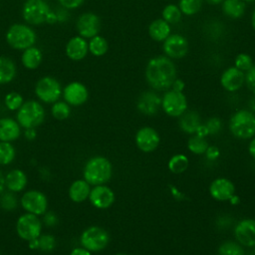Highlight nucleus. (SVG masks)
I'll return each mask as SVG.
<instances>
[{"mask_svg":"<svg viewBox=\"0 0 255 255\" xmlns=\"http://www.w3.org/2000/svg\"><path fill=\"white\" fill-rule=\"evenodd\" d=\"M144 77L153 90L167 91L176 79V67L168 57L157 56L147 62Z\"/></svg>","mask_w":255,"mask_h":255,"instance_id":"f257e3e1","label":"nucleus"},{"mask_svg":"<svg viewBox=\"0 0 255 255\" xmlns=\"http://www.w3.org/2000/svg\"><path fill=\"white\" fill-rule=\"evenodd\" d=\"M22 17L31 26L58 22L56 12L50 8L45 0H26L22 7Z\"/></svg>","mask_w":255,"mask_h":255,"instance_id":"f03ea898","label":"nucleus"},{"mask_svg":"<svg viewBox=\"0 0 255 255\" xmlns=\"http://www.w3.org/2000/svg\"><path fill=\"white\" fill-rule=\"evenodd\" d=\"M113 173L111 161L104 156L97 155L90 158L84 167V179L90 185H102L107 183Z\"/></svg>","mask_w":255,"mask_h":255,"instance_id":"7ed1b4c3","label":"nucleus"},{"mask_svg":"<svg viewBox=\"0 0 255 255\" xmlns=\"http://www.w3.org/2000/svg\"><path fill=\"white\" fill-rule=\"evenodd\" d=\"M5 39L12 49L24 51L25 49L35 45L37 35L29 24L15 23L8 28Z\"/></svg>","mask_w":255,"mask_h":255,"instance_id":"20e7f679","label":"nucleus"},{"mask_svg":"<svg viewBox=\"0 0 255 255\" xmlns=\"http://www.w3.org/2000/svg\"><path fill=\"white\" fill-rule=\"evenodd\" d=\"M44 119L45 110L38 101L29 100L24 102L17 112V122L25 129L39 127Z\"/></svg>","mask_w":255,"mask_h":255,"instance_id":"39448f33","label":"nucleus"},{"mask_svg":"<svg viewBox=\"0 0 255 255\" xmlns=\"http://www.w3.org/2000/svg\"><path fill=\"white\" fill-rule=\"evenodd\" d=\"M231 133L238 138H250L255 134V116L247 110H240L229 121Z\"/></svg>","mask_w":255,"mask_h":255,"instance_id":"423d86ee","label":"nucleus"},{"mask_svg":"<svg viewBox=\"0 0 255 255\" xmlns=\"http://www.w3.org/2000/svg\"><path fill=\"white\" fill-rule=\"evenodd\" d=\"M80 242L82 247L90 252H99L108 246L110 235L107 230L100 226H90L81 234Z\"/></svg>","mask_w":255,"mask_h":255,"instance_id":"0eeeda50","label":"nucleus"},{"mask_svg":"<svg viewBox=\"0 0 255 255\" xmlns=\"http://www.w3.org/2000/svg\"><path fill=\"white\" fill-rule=\"evenodd\" d=\"M63 88L60 82L51 76H44L38 80L35 86V95L46 104H54L62 96Z\"/></svg>","mask_w":255,"mask_h":255,"instance_id":"6e6552de","label":"nucleus"},{"mask_svg":"<svg viewBox=\"0 0 255 255\" xmlns=\"http://www.w3.org/2000/svg\"><path fill=\"white\" fill-rule=\"evenodd\" d=\"M42 223L39 217L32 213L22 214L16 222V232L18 236L25 240L31 241L41 235Z\"/></svg>","mask_w":255,"mask_h":255,"instance_id":"1a4fd4ad","label":"nucleus"},{"mask_svg":"<svg viewBox=\"0 0 255 255\" xmlns=\"http://www.w3.org/2000/svg\"><path fill=\"white\" fill-rule=\"evenodd\" d=\"M161 108L170 117H180L187 109V100L183 92L167 91L161 98Z\"/></svg>","mask_w":255,"mask_h":255,"instance_id":"9d476101","label":"nucleus"},{"mask_svg":"<svg viewBox=\"0 0 255 255\" xmlns=\"http://www.w3.org/2000/svg\"><path fill=\"white\" fill-rule=\"evenodd\" d=\"M20 203L24 210L37 216L43 215L48 209L47 196L39 190H29L25 192L20 199Z\"/></svg>","mask_w":255,"mask_h":255,"instance_id":"9b49d317","label":"nucleus"},{"mask_svg":"<svg viewBox=\"0 0 255 255\" xmlns=\"http://www.w3.org/2000/svg\"><path fill=\"white\" fill-rule=\"evenodd\" d=\"M162 50L169 59H182L189 50L187 39L180 34H170L162 42Z\"/></svg>","mask_w":255,"mask_h":255,"instance_id":"f8f14e48","label":"nucleus"},{"mask_svg":"<svg viewBox=\"0 0 255 255\" xmlns=\"http://www.w3.org/2000/svg\"><path fill=\"white\" fill-rule=\"evenodd\" d=\"M76 28L79 36L85 39H91L96 35H99L101 30V19L94 12H85L77 19Z\"/></svg>","mask_w":255,"mask_h":255,"instance_id":"ddd939ff","label":"nucleus"},{"mask_svg":"<svg viewBox=\"0 0 255 255\" xmlns=\"http://www.w3.org/2000/svg\"><path fill=\"white\" fill-rule=\"evenodd\" d=\"M62 96L67 104L73 107H78L82 106L88 101L89 91L83 83L74 81L65 86Z\"/></svg>","mask_w":255,"mask_h":255,"instance_id":"4468645a","label":"nucleus"},{"mask_svg":"<svg viewBox=\"0 0 255 255\" xmlns=\"http://www.w3.org/2000/svg\"><path fill=\"white\" fill-rule=\"evenodd\" d=\"M89 199L92 205L96 208L106 209L112 206L115 202V193L110 187L104 184L96 185L91 189Z\"/></svg>","mask_w":255,"mask_h":255,"instance_id":"2eb2a0df","label":"nucleus"},{"mask_svg":"<svg viewBox=\"0 0 255 255\" xmlns=\"http://www.w3.org/2000/svg\"><path fill=\"white\" fill-rule=\"evenodd\" d=\"M135 143L141 151L150 152L158 146L159 135L154 128L144 127L137 130L135 134Z\"/></svg>","mask_w":255,"mask_h":255,"instance_id":"dca6fc26","label":"nucleus"},{"mask_svg":"<svg viewBox=\"0 0 255 255\" xmlns=\"http://www.w3.org/2000/svg\"><path fill=\"white\" fill-rule=\"evenodd\" d=\"M209 193L211 197L218 201H226L235 194V185L229 179L219 177L210 183Z\"/></svg>","mask_w":255,"mask_h":255,"instance_id":"f3484780","label":"nucleus"},{"mask_svg":"<svg viewBox=\"0 0 255 255\" xmlns=\"http://www.w3.org/2000/svg\"><path fill=\"white\" fill-rule=\"evenodd\" d=\"M237 241L246 247L255 246V219H243L235 227L234 230Z\"/></svg>","mask_w":255,"mask_h":255,"instance_id":"a211bd4d","label":"nucleus"},{"mask_svg":"<svg viewBox=\"0 0 255 255\" xmlns=\"http://www.w3.org/2000/svg\"><path fill=\"white\" fill-rule=\"evenodd\" d=\"M245 83V74L236 67H229L221 74L220 84L228 92H236Z\"/></svg>","mask_w":255,"mask_h":255,"instance_id":"6ab92c4d","label":"nucleus"},{"mask_svg":"<svg viewBox=\"0 0 255 255\" xmlns=\"http://www.w3.org/2000/svg\"><path fill=\"white\" fill-rule=\"evenodd\" d=\"M65 53L67 57L75 62L82 61L89 53L87 39L77 35L70 38L65 47Z\"/></svg>","mask_w":255,"mask_h":255,"instance_id":"aec40b11","label":"nucleus"},{"mask_svg":"<svg viewBox=\"0 0 255 255\" xmlns=\"http://www.w3.org/2000/svg\"><path fill=\"white\" fill-rule=\"evenodd\" d=\"M161 107V98L152 91L143 92L137 99V110L146 116H153Z\"/></svg>","mask_w":255,"mask_h":255,"instance_id":"412c9836","label":"nucleus"},{"mask_svg":"<svg viewBox=\"0 0 255 255\" xmlns=\"http://www.w3.org/2000/svg\"><path fill=\"white\" fill-rule=\"evenodd\" d=\"M21 134L20 125L11 118L0 119V141H14Z\"/></svg>","mask_w":255,"mask_h":255,"instance_id":"4be33fe9","label":"nucleus"},{"mask_svg":"<svg viewBox=\"0 0 255 255\" xmlns=\"http://www.w3.org/2000/svg\"><path fill=\"white\" fill-rule=\"evenodd\" d=\"M27 175L21 169H12L5 176V186L12 192L22 191L27 185Z\"/></svg>","mask_w":255,"mask_h":255,"instance_id":"5701e85b","label":"nucleus"},{"mask_svg":"<svg viewBox=\"0 0 255 255\" xmlns=\"http://www.w3.org/2000/svg\"><path fill=\"white\" fill-rule=\"evenodd\" d=\"M148 35L155 42H163L171 33L170 24L162 18L153 20L148 26Z\"/></svg>","mask_w":255,"mask_h":255,"instance_id":"b1692460","label":"nucleus"},{"mask_svg":"<svg viewBox=\"0 0 255 255\" xmlns=\"http://www.w3.org/2000/svg\"><path fill=\"white\" fill-rule=\"evenodd\" d=\"M43 61L42 51L35 45L22 51L21 63L28 70H36L40 67Z\"/></svg>","mask_w":255,"mask_h":255,"instance_id":"393cba45","label":"nucleus"},{"mask_svg":"<svg viewBox=\"0 0 255 255\" xmlns=\"http://www.w3.org/2000/svg\"><path fill=\"white\" fill-rule=\"evenodd\" d=\"M90 191V184L85 179H77L69 188V197L72 201L80 203L89 198Z\"/></svg>","mask_w":255,"mask_h":255,"instance_id":"a878e982","label":"nucleus"},{"mask_svg":"<svg viewBox=\"0 0 255 255\" xmlns=\"http://www.w3.org/2000/svg\"><path fill=\"white\" fill-rule=\"evenodd\" d=\"M17 75V67L13 60L0 56V85L11 83Z\"/></svg>","mask_w":255,"mask_h":255,"instance_id":"bb28decb","label":"nucleus"},{"mask_svg":"<svg viewBox=\"0 0 255 255\" xmlns=\"http://www.w3.org/2000/svg\"><path fill=\"white\" fill-rule=\"evenodd\" d=\"M200 117L197 112H184L179 119V127L186 133H195L200 126Z\"/></svg>","mask_w":255,"mask_h":255,"instance_id":"cd10ccee","label":"nucleus"},{"mask_svg":"<svg viewBox=\"0 0 255 255\" xmlns=\"http://www.w3.org/2000/svg\"><path fill=\"white\" fill-rule=\"evenodd\" d=\"M222 12L231 19H239L245 13V2L242 0H224L222 3Z\"/></svg>","mask_w":255,"mask_h":255,"instance_id":"c85d7f7f","label":"nucleus"},{"mask_svg":"<svg viewBox=\"0 0 255 255\" xmlns=\"http://www.w3.org/2000/svg\"><path fill=\"white\" fill-rule=\"evenodd\" d=\"M89 53L95 57H102L107 54L109 50V43L107 39L101 35H96L88 42Z\"/></svg>","mask_w":255,"mask_h":255,"instance_id":"c756f323","label":"nucleus"},{"mask_svg":"<svg viewBox=\"0 0 255 255\" xmlns=\"http://www.w3.org/2000/svg\"><path fill=\"white\" fill-rule=\"evenodd\" d=\"M161 17L168 24H176L181 20L182 13L177 5L168 4L163 8L161 12Z\"/></svg>","mask_w":255,"mask_h":255,"instance_id":"7c9ffc66","label":"nucleus"},{"mask_svg":"<svg viewBox=\"0 0 255 255\" xmlns=\"http://www.w3.org/2000/svg\"><path fill=\"white\" fill-rule=\"evenodd\" d=\"M188 167V158L184 154H174L168 161V169L173 173H182Z\"/></svg>","mask_w":255,"mask_h":255,"instance_id":"2f4dec72","label":"nucleus"},{"mask_svg":"<svg viewBox=\"0 0 255 255\" xmlns=\"http://www.w3.org/2000/svg\"><path fill=\"white\" fill-rule=\"evenodd\" d=\"M203 0H179L178 8L186 16H192L201 10Z\"/></svg>","mask_w":255,"mask_h":255,"instance_id":"473e14b6","label":"nucleus"},{"mask_svg":"<svg viewBox=\"0 0 255 255\" xmlns=\"http://www.w3.org/2000/svg\"><path fill=\"white\" fill-rule=\"evenodd\" d=\"M16 156V151L11 142L0 141V164L7 165L11 163Z\"/></svg>","mask_w":255,"mask_h":255,"instance_id":"72a5a7b5","label":"nucleus"},{"mask_svg":"<svg viewBox=\"0 0 255 255\" xmlns=\"http://www.w3.org/2000/svg\"><path fill=\"white\" fill-rule=\"evenodd\" d=\"M51 114L56 120H59V121L66 120L71 115V107L65 101L64 102L57 101L53 104L51 108Z\"/></svg>","mask_w":255,"mask_h":255,"instance_id":"f704fd0d","label":"nucleus"},{"mask_svg":"<svg viewBox=\"0 0 255 255\" xmlns=\"http://www.w3.org/2000/svg\"><path fill=\"white\" fill-rule=\"evenodd\" d=\"M207 141L204 139V137L199 136L197 134H194L191 136L187 141V147L188 149L195 154H203L205 153L207 147H208Z\"/></svg>","mask_w":255,"mask_h":255,"instance_id":"c9c22d12","label":"nucleus"},{"mask_svg":"<svg viewBox=\"0 0 255 255\" xmlns=\"http://www.w3.org/2000/svg\"><path fill=\"white\" fill-rule=\"evenodd\" d=\"M218 255H244L243 248L234 241H225L218 248Z\"/></svg>","mask_w":255,"mask_h":255,"instance_id":"e433bc0d","label":"nucleus"},{"mask_svg":"<svg viewBox=\"0 0 255 255\" xmlns=\"http://www.w3.org/2000/svg\"><path fill=\"white\" fill-rule=\"evenodd\" d=\"M24 99L21 94L17 92H10L4 98V104L10 111H18L23 105Z\"/></svg>","mask_w":255,"mask_h":255,"instance_id":"4c0bfd02","label":"nucleus"},{"mask_svg":"<svg viewBox=\"0 0 255 255\" xmlns=\"http://www.w3.org/2000/svg\"><path fill=\"white\" fill-rule=\"evenodd\" d=\"M39 248L42 252H52L56 247V238L51 234H41L38 237Z\"/></svg>","mask_w":255,"mask_h":255,"instance_id":"58836bf2","label":"nucleus"},{"mask_svg":"<svg viewBox=\"0 0 255 255\" xmlns=\"http://www.w3.org/2000/svg\"><path fill=\"white\" fill-rule=\"evenodd\" d=\"M17 197L15 194L10 192H5L0 194V207L7 211H12L17 207Z\"/></svg>","mask_w":255,"mask_h":255,"instance_id":"ea45409f","label":"nucleus"},{"mask_svg":"<svg viewBox=\"0 0 255 255\" xmlns=\"http://www.w3.org/2000/svg\"><path fill=\"white\" fill-rule=\"evenodd\" d=\"M253 60L249 54L239 53L234 59V67L242 72H247L253 66Z\"/></svg>","mask_w":255,"mask_h":255,"instance_id":"a19ab883","label":"nucleus"},{"mask_svg":"<svg viewBox=\"0 0 255 255\" xmlns=\"http://www.w3.org/2000/svg\"><path fill=\"white\" fill-rule=\"evenodd\" d=\"M207 128V131H208V134H216L218 133L221 128H222V122L220 119L216 118V117H213V118H210L204 125Z\"/></svg>","mask_w":255,"mask_h":255,"instance_id":"79ce46f5","label":"nucleus"},{"mask_svg":"<svg viewBox=\"0 0 255 255\" xmlns=\"http://www.w3.org/2000/svg\"><path fill=\"white\" fill-rule=\"evenodd\" d=\"M245 84L247 88L255 95V64L246 72Z\"/></svg>","mask_w":255,"mask_h":255,"instance_id":"37998d69","label":"nucleus"},{"mask_svg":"<svg viewBox=\"0 0 255 255\" xmlns=\"http://www.w3.org/2000/svg\"><path fill=\"white\" fill-rule=\"evenodd\" d=\"M84 2H85V0H59L61 7L65 8L67 10L77 9L80 6H82Z\"/></svg>","mask_w":255,"mask_h":255,"instance_id":"c03bdc74","label":"nucleus"},{"mask_svg":"<svg viewBox=\"0 0 255 255\" xmlns=\"http://www.w3.org/2000/svg\"><path fill=\"white\" fill-rule=\"evenodd\" d=\"M43 220H44L45 225L49 226V227H54L58 222L57 215L52 211H46L44 213V219Z\"/></svg>","mask_w":255,"mask_h":255,"instance_id":"a18cd8bd","label":"nucleus"},{"mask_svg":"<svg viewBox=\"0 0 255 255\" xmlns=\"http://www.w3.org/2000/svg\"><path fill=\"white\" fill-rule=\"evenodd\" d=\"M205 154H206V156H207L208 159L214 160V159H216V158L219 156L220 151H219V149H218L217 146L212 145V146H208V147H207V149H206V151H205Z\"/></svg>","mask_w":255,"mask_h":255,"instance_id":"49530a36","label":"nucleus"},{"mask_svg":"<svg viewBox=\"0 0 255 255\" xmlns=\"http://www.w3.org/2000/svg\"><path fill=\"white\" fill-rule=\"evenodd\" d=\"M184 88H185V83L181 79H178V78H176L171 85V90L176 91V92H183Z\"/></svg>","mask_w":255,"mask_h":255,"instance_id":"de8ad7c7","label":"nucleus"},{"mask_svg":"<svg viewBox=\"0 0 255 255\" xmlns=\"http://www.w3.org/2000/svg\"><path fill=\"white\" fill-rule=\"evenodd\" d=\"M56 12V15H57V20L58 22H65L68 18V12H67V9L61 7V9L55 11Z\"/></svg>","mask_w":255,"mask_h":255,"instance_id":"09e8293b","label":"nucleus"},{"mask_svg":"<svg viewBox=\"0 0 255 255\" xmlns=\"http://www.w3.org/2000/svg\"><path fill=\"white\" fill-rule=\"evenodd\" d=\"M70 255H92V254L89 250L85 249L84 247H76L71 251Z\"/></svg>","mask_w":255,"mask_h":255,"instance_id":"8fccbe9b","label":"nucleus"},{"mask_svg":"<svg viewBox=\"0 0 255 255\" xmlns=\"http://www.w3.org/2000/svg\"><path fill=\"white\" fill-rule=\"evenodd\" d=\"M25 137L28 139V140H33L36 138L37 136V132L35 130V128H26L25 130Z\"/></svg>","mask_w":255,"mask_h":255,"instance_id":"3c124183","label":"nucleus"},{"mask_svg":"<svg viewBox=\"0 0 255 255\" xmlns=\"http://www.w3.org/2000/svg\"><path fill=\"white\" fill-rule=\"evenodd\" d=\"M195 134L199 135V136H202V137H205L206 135H208V131H207V128L204 125H200L197 128V130L195 131Z\"/></svg>","mask_w":255,"mask_h":255,"instance_id":"603ef678","label":"nucleus"},{"mask_svg":"<svg viewBox=\"0 0 255 255\" xmlns=\"http://www.w3.org/2000/svg\"><path fill=\"white\" fill-rule=\"evenodd\" d=\"M248 151L252 157L255 158V137L250 141L248 146Z\"/></svg>","mask_w":255,"mask_h":255,"instance_id":"864d4df0","label":"nucleus"},{"mask_svg":"<svg viewBox=\"0 0 255 255\" xmlns=\"http://www.w3.org/2000/svg\"><path fill=\"white\" fill-rule=\"evenodd\" d=\"M29 248H31V249H33V250H38V248H39L38 238L29 241Z\"/></svg>","mask_w":255,"mask_h":255,"instance_id":"5fc2aeb1","label":"nucleus"},{"mask_svg":"<svg viewBox=\"0 0 255 255\" xmlns=\"http://www.w3.org/2000/svg\"><path fill=\"white\" fill-rule=\"evenodd\" d=\"M5 188V177L3 176L2 172L0 171V194L3 192Z\"/></svg>","mask_w":255,"mask_h":255,"instance_id":"6e6d98bb","label":"nucleus"},{"mask_svg":"<svg viewBox=\"0 0 255 255\" xmlns=\"http://www.w3.org/2000/svg\"><path fill=\"white\" fill-rule=\"evenodd\" d=\"M229 201H230V203H231V204L236 205V204L240 203V198H239L237 195H235V194H234V195L229 199Z\"/></svg>","mask_w":255,"mask_h":255,"instance_id":"4d7b16f0","label":"nucleus"},{"mask_svg":"<svg viewBox=\"0 0 255 255\" xmlns=\"http://www.w3.org/2000/svg\"><path fill=\"white\" fill-rule=\"evenodd\" d=\"M248 105H249V108H250L252 111H254V112H255V96H254L253 98H251V99H250V101H249Z\"/></svg>","mask_w":255,"mask_h":255,"instance_id":"13d9d810","label":"nucleus"},{"mask_svg":"<svg viewBox=\"0 0 255 255\" xmlns=\"http://www.w3.org/2000/svg\"><path fill=\"white\" fill-rule=\"evenodd\" d=\"M204 1L207 2L208 4H211V5H217V4L222 3L224 0H204Z\"/></svg>","mask_w":255,"mask_h":255,"instance_id":"bf43d9fd","label":"nucleus"},{"mask_svg":"<svg viewBox=\"0 0 255 255\" xmlns=\"http://www.w3.org/2000/svg\"><path fill=\"white\" fill-rule=\"evenodd\" d=\"M251 25H252V28L255 30V9L253 10V13L251 16Z\"/></svg>","mask_w":255,"mask_h":255,"instance_id":"052dcab7","label":"nucleus"},{"mask_svg":"<svg viewBox=\"0 0 255 255\" xmlns=\"http://www.w3.org/2000/svg\"><path fill=\"white\" fill-rule=\"evenodd\" d=\"M242 1L245 3H251V2H254L255 0H242Z\"/></svg>","mask_w":255,"mask_h":255,"instance_id":"680f3d73","label":"nucleus"},{"mask_svg":"<svg viewBox=\"0 0 255 255\" xmlns=\"http://www.w3.org/2000/svg\"><path fill=\"white\" fill-rule=\"evenodd\" d=\"M115 255H128V254H125V253H118V254H115Z\"/></svg>","mask_w":255,"mask_h":255,"instance_id":"e2e57ef3","label":"nucleus"}]
</instances>
